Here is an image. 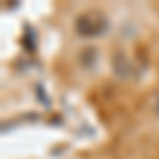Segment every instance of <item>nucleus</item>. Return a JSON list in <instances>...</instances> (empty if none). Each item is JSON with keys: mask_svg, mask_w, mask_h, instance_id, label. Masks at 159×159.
<instances>
[{"mask_svg": "<svg viewBox=\"0 0 159 159\" xmlns=\"http://www.w3.org/2000/svg\"><path fill=\"white\" fill-rule=\"evenodd\" d=\"M106 30V21L104 17L100 15L98 11H87V13H81L74 21V32L83 38H93V36H100L102 32Z\"/></svg>", "mask_w": 159, "mask_h": 159, "instance_id": "nucleus-1", "label": "nucleus"}]
</instances>
